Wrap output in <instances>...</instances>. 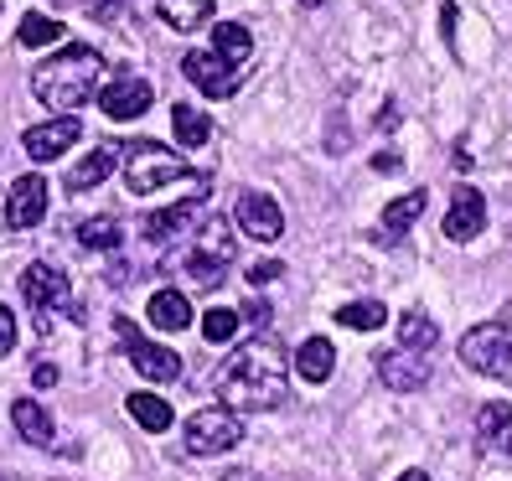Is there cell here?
Wrapping results in <instances>:
<instances>
[{
    "label": "cell",
    "instance_id": "obj_1",
    "mask_svg": "<svg viewBox=\"0 0 512 481\" xmlns=\"http://www.w3.org/2000/svg\"><path fill=\"white\" fill-rule=\"evenodd\" d=\"M290 383V352L275 337H249L238 342V352L218 368V399L244 414V409H275L285 399Z\"/></svg>",
    "mask_w": 512,
    "mask_h": 481
},
{
    "label": "cell",
    "instance_id": "obj_2",
    "mask_svg": "<svg viewBox=\"0 0 512 481\" xmlns=\"http://www.w3.org/2000/svg\"><path fill=\"white\" fill-rule=\"evenodd\" d=\"M99 73H104V57L94 47H83V42L57 47L47 63L32 73V94L47 109H57V114H73V109H83L88 99L99 94Z\"/></svg>",
    "mask_w": 512,
    "mask_h": 481
},
{
    "label": "cell",
    "instance_id": "obj_3",
    "mask_svg": "<svg viewBox=\"0 0 512 481\" xmlns=\"http://www.w3.org/2000/svg\"><path fill=\"white\" fill-rule=\"evenodd\" d=\"M192 176V166L182 161V156H171L166 145H156V140H135V145H125V187L130 192H161V187H171V182H187Z\"/></svg>",
    "mask_w": 512,
    "mask_h": 481
},
{
    "label": "cell",
    "instance_id": "obj_4",
    "mask_svg": "<svg viewBox=\"0 0 512 481\" xmlns=\"http://www.w3.org/2000/svg\"><path fill=\"white\" fill-rule=\"evenodd\" d=\"M456 352H461V363L471 373H487L497 383H512V326L481 321V326H471V332L461 337Z\"/></svg>",
    "mask_w": 512,
    "mask_h": 481
},
{
    "label": "cell",
    "instance_id": "obj_5",
    "mask_svg": "<svg viewBox=\"0 0 512 481\" xmlns=\"http://www.w3.org/2000/svg\"><path fill=\"white\" fill-rule=\"evenodd\" d=\"M238 259V238H233V228L223 223V218H213V223H202V233H197V244H192V254H187V275L202 285V290H213V285H223V269Z\"/></svg>",
    "mask_w": 512,
    "mask_h": 481
},
{
    "label": "cell",
    "instance_id": "obj_6",
    "mask_svg": "<svg viewBox=\"0 0 512 481\" xmlns=\"http://www.w3.org/2000/svg\"><path fill=\"white\" fill-rule=\"evenodd\" d=\"M114 337H119V347H125V357L135 363L140 378H150V383H176V378H182V357H176L171 347H161V342L140 337L135 321L114 316Z\"/></svg>",
    "mask_w": 512,
    "mask_h": 481
},
{
    "label": "cell",
    "instance_id": "obj_7",
    "mask_svg": "<svg viewBox=\"0 0 512 481\" xmlns=\"http://www.w3.org/2000/svg\"><path fill=\"white\" fill-rule=\"evenodd\" d=\"M244 440V419L228 404H207L187 419V456H223Z\"/></svg>",
    "mask_w": 512,
    "mask_h": 481
},
{
    "label": "cell",
    "instance_id": "obj_8",
    "mask_svg": "<svg viewBox=\"0 0 512 481\" xmlns=\"http://www.w3.org/2000/svg\"><path fill=\"white\" fill-rule=\"evenodd\" d=\"M21 295H26V306H32L37 316H47V311L73 316V311H78L68 275H63V269H52V264H42V259L21 269Z\"/></svg>",
    "mask_w": 512,
    "mask_h": 481
},
{
    "label": "cell",
    "instance_id": "obj_9",
    "mask_svg": "<svg viewBox=\"0 0 512 481\" xmlns=\"http://www.w3.org/2000/svg\"><path fill=\"white\" fill-rule=\"evenodd\" d=\"M150 104H156V88H150V78H140V73H114L99 88V109L109 119H140Z\"/></svg>",
    "mask_w": 512,
    "mask_h": 481
},
{
    "label": "cell",
    "instance_id": "obj_10",
    "mask_svg": "<svg viewBox=\"0 0 512 481\" xmlns=\"http://www.w3.org/2000/svg\"><path fill=\"white\" fill-rule=\"evenodd\" d=\"M233 223H238V233L259 238V244H275V238L285 233V213H280V202L269 192H238Z\"/></svg>",
    "mask_w": 512,
    "mask_h": 481
},
{
    "label": "cell",
    "instance_id": "obj_11",
    "mask_svg": "<svg viewBox=\"0 0 512 481\" xmlns=\"http://www.w3.org/2000/svg\"><path fill=\"white\" fill-rule=\"evenodd\" d=\"M78 135H83L78 114H57V119H47V125H26L21 145H26V156H32V161H57L63 150L78 145Z\"/></svg>",
    "mask_w": 512,
    "mask_h": 481
},
{
    "label": "cell",
    "instance_id": "obj_12",
    "mask_svg": "<svg viewBox=\"0 0 512 481\" xmlns=\"http://www.w3.org/2000/svg\"><path fill=\"white\" fill-rule=\"evenodd\" d=\"M207 202V192L187 197V202H176V207H161V213H145L140 218V233H145V244L150 249H166L171 238H182V233H197V207Z\"/></svg>",
    "mask_w": 512,
    "mask_h": 481
},
{
    "label": "cell",
    "instance_id": "obj_13",
    "mask_svg": "<svg viewBox=\"0 0 512 481\" xmlns=\"http://www.w3.org/2000/svg\"><path fill=\"white\" fill-rule=\"evenodd\" d=\"M47 218V182L37 171H26V176H16L11 182V192H6V223L11 228H37Z\"/></svg>",
    "mask_w": 512,
    "mask_h": 481
},
{
    "label": "cell",
    "instance_id": "obj_14",
    "mask_svg": "<svg viewBox=\"0 0 512 481\" xmlns=\"http://www.w3.org/2000/svg\"><path fill=\"white\" fill-rule=\"evenodd\" d=\"M182 73L202 88L207 99H233L238 94V68H228L218 52H187L182 57Z\"/></svg>",
    "mask_w": 512,
    "mask_h": 481
},
{
    "label": "cell",
    "instance_id": "obj_15",
    "mask_svg": "<svg viewBox=\"0 0 512 481\" xmlns=\"http://www.w3.org/2000/svg\"><path fill=\"white\" fill-rule=\"evenodd\" d=\"M481 228H487V197L476 187H456V197L445 207V238L450 244H471Z\"/></svg>",
    "mask_w": 512,
    "mask_h": 481
},
{
    "label": "cell",
    "instance_id": "obj_16",
    "mask_svg": "<svg viewBox=\"0 0 512 481\" xmlns=\"http://www.w3.org/2000/svg\"><path fill=\"white\" fill-rule=\"evenodd\" d=\"M378 378L394 394H419L430 383V357L425 352H378Z\"/></svg>",
    "mask_w": 512,
    "mask_h": 481
},
{
    "label": "cell",
    "instance_id": "obj_17",
    "mask_svg": "<svg viewBox=\"0 0 512 481\" xmlns=\"http://www.w3.org/2000/svg\"><path fill=\"white\" fill-rule=\"evenodd\" d=\"M476 435H481V445H492V450H502V456H512V409L502 399H487V404L476 409Z\"/></svg>",
    "mask_w": 512,
    "mask_h": 481
},
{
    "label": "cell",
    "instance_id": "obj_18",
    "mask_svg": "<svg viewBox=\"0 0 512 481\" xmlns=\"http://www.w3.org/2000/svg\"><path fill=\"white\" fill-rule=\"evenodd\" d=\"M119 150L125 145H99V150H88V156L78 166H68V192H88V187H99L104 176L119 166Z\"/></svg>",
    "mask_w": 512,
    "mask_h": 481
},
{
    "label": "cell",
    "instance_id": "obj_19",
    "mask_svg": "<svg viewBox=\"0 0 512 481\" xmlns=\"http://www.w3.org/2000/svg\"><path fill=\"white\" fill-rule=\"evenodd\" d=\"M290 368L306 383H326L331 373H337V347H331L326 337H311V342H300V352L290 357Z\"/></svg>",
    "mask_w": 512,
    "mask_h": 481
},
{
    "label": "cell",
    "instance_id": "obj_20",
    "mask_svg": "<svg viewBox=\"0 0 512 481\" xmlns=\"http://www.w3.org/2000/svg\"><path fill=\"white\" fill-rule=\"evenodd\" d=\"M11 425H16V435H21L26 445L52 450V419H47V409H42L37 399H16V404H11Z\"/></svg>",
    "mask_w": 512,
    "mask_h": 481
},
{
    "label": "cell",
    "instance_id": "obj_21",
    "mask_svg": "<svg viewBox=\"0 0 512 481\" xmlns=\"http://www.w3.org/2000/svg\"><path fill=\"white\" fill-rule=\"evenodd\" d=\"M213 52L223 57L228 68H244L254 57V32H249V26H238V21H218L213 26Z\"/></svg>",
    "mask_w": 512,
    "mask_h": 481
},
{
    "label": "cell",
    "instance_id": "obj_22",
    "mask_svg": "<svg viewBox=\"0 0 512 481\" xmlns=\"http://www.w3.org/2000/svg\"><path fill=\"white\" fill-rule=\"evenodd\" d=\"M213 6L218 0H156V11L171 32H197V26H207L213 21Z\"/></svg>",
    "mask_w": 512,
    "mask_h": 481
},
{
    "label": "cell",
    "instance_id": "obj_23",
    "mask_svg": "<svg viewBox=\"0 0 512 481\" xmlns=\"http://www.w3.org/2000/svg\"><path fill=\"white\" fill-rule=\"evenodd\" d=\"M192 321V306L182 290H156L150 295V326H161V332H182Z\"/></svg>",
    "mask_w": 512,
    "mask_h": 481
},
{
    "label": "cell",
    "instance_id": "obj_24",
    "mask_svg": "<svg viewBox=\"0 0 512 481\" xmlns=\"http://www.w3.org/2000/svg\"><path fill=\"white\" fill-rule=\"evenodd\" d=\"M440 342V326H435V316H425V311H409V316H399V352H430Z\"/></svg>",
    "mask_w": 512,
    "mask_h": 481
},
{
    "label": "cell",
    "instance_id": "obj_25",
    "mask_svg": "<svg viewBox=\"0 0 512 481\" xmlns=\"http://www.w3.org/2000/svg\"><path fill=\"white\" fill-rule=\"evenodd\" d=\"M171 130H176V140H182L187 150H197V145H207V135H213V119H207L202 109H192V104H176L171 109Z\"/></svg>",
    "mask_w": 512,
    "mask_h": 481
},
{
    "label": "cell",
    "instance_id": "obj_26",
    "mask_svg": "<svg viewBox=\"0 0 512 481\" xmlns=\"http://www.w3.org/2000/svg\"><path fill=\"white\" fill-rule=\"evenodd\" d=\"M125 404H130V414H135V425H140V430H150V435L171 430V419H176V414H171V404H166V399H156V394H130Z\"/></svg>",
    "mask_w": 512,
    "mask_h": 481
},
{
    "label": "cell",
    "instance_id": "obj_27",
    "mask_svg": "<svg viewBox=\"0 0 512 481\" xmlns=\"http://www.w3.org/2000/svg\"><path fill=\"white\" fill-rule=\"evenodd\" d=\"M419 213H425V192H404V197H394L383 207V238H394L399 228H409Z\"/></svg>",
    "mask_w": 512,
    "mask_h": 481
},
{
    "label": "cell",
    "instance_id": "obj_28",
    "mask_svg": "<svg viewBox=\"0 0 512 481\" xmlns=\"http://www.w3.org/2000/svg\"><path fill=\"white\" fill-rule=\"evenodd\" d=\"M337 321L352 326V332H378V326L388 321V311H383V300H347V306L337 311Z\"/></svg>",
    "mask_w": 512,
    "mask_h": 481
},
{
    "label": "cell",
    "instance_id": "obj_29",
    "mask_svg": "<svg viewBox=\"0 0 512 481\" xmlns=\"http://www.w3.org/2000/svg\"><path fill=\"white\" fill-rule=\"evenodd\" d=\"M78 244L83 249H119V218H88L83 228H78Z\"/></svg>",
    "mask_w": 512,
    "mask_h": 481
},
{
    "label": "cell",
    "instance_id": "obj_30",
    "mask_svg": "<svg viewBox=\"0 0 512 481\" xmlns=\"http://www.w3.org/2000/svg\"><path fill=\"white\" fill-rule=\"evenodd\" d=\"M238 321H244L238 311H228V306H213V311L202 316V337L213 342V347H223V342H233V337H238Z\"/></svg>",
    "mask_w": 512,
    "mask_h": 481
},
{
    "label": "cell",
    "instance_id": "obj_31",
    "mask_svg": "<svg viewBox=\"0 0 512 481\" xmlns=\"http://www.w3.org/2000/svg\"><path fill=\"white\" fill-rule=\"evenodd\" d=\"M57 37H63V26H57L52 16H21V26H16V42L21 47H47Z\"/></svg>",
    "mask_w": 512,
    "mask_h": 481
},
{
    "label": "cell",
    "instance_id": "obj_32",
    "mask_svg": "<svg viewBox=\"0 0 512 481\" xmlns=\"http://www.w3.org/2000/svg\"><path fill=\"white\" fill-rule=\"evenodd\" d=\"M11 347H16V316L0 306V357H11Z\"/></svg>",
    "mask_w": 512,
    "mask_h": 481
},
{
    "label": "cell",
    "instance_id": "obj_33",
    "mask_svg": "<svg viewBox=\"0 0 512 481\" xmlns=\"http://www.w3.org/2000/svg\"><path fill=\"white\" fill-rule=\"evenodd\" d=\"M280 275H285V269H280L275 259H264V264L249 269V280H254V285H269V280H280Z\"/></svg>",
    "mask_w": 512,
    "mask_h": 481
},
{
    "label": "cell",
    "instance_id": "obj_34",
    "mask_svg": "<svg viewBox=\"0 0 512 481\" xmlns=\"http://www.w3.org/2000/svg\"><path fill=\"white\" fill-rule=\"evenodd\" d=\"M52 383H57V368L42 363V368H37V388H52Z\"/></svg>",
    "mask_w": 512,
    "mask_h": 481
},
{
    "label": "cell",
    "instance_id": "obj_35",
    "mask_svg": "<svg viewBox=\"0 0 512 481\" xmlns=\"http://www.w3.org/2000/svg\"><path fill=\"white\" fill-rule=\"evenodd\" d=\"M223 481H259V476H254V471H228Z\"/></svg>",
    "mask_w": 512,
    "mask_h": 481
},
{
    "label": "cell",
    "instance_id": "obj_36",
    "mask_svg": "<svg viewBox=\"0 0 512 481\" xmlns=\"http://www.w3.org/2000/svg\"><path fill=\"white\" fill-rule=\"evenodd\" d=\"M394 481H430L425 471H404V476H394Z\"/></svg>",
    "mask_w": 512,
    "mask_h": 481
},
{
    "label": "cell",
    "instance_id": "obj_37",
    "mask_svg": "<svg viewBox=\"0 0 512 481\" xmlns=\"http://www.w3.org/2000/svg\"><path fill=\"white\" fill-rule=\"evenodd\" d=\"M300 6H321V0H300Z\"/></svg>",
    "mask_w": 512,
    "mask_h": 481
}]
</instances>
